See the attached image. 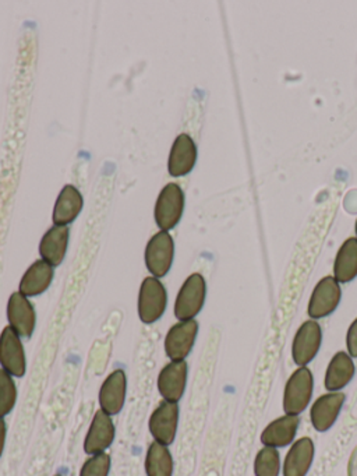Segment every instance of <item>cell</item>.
Masks as SVG:
<instances>
[{
  "mask_svg": "<svg viewBox=\"0 0 357 476\" xmlns=\"http://www.w3.org/2000/svg\"><path fill=\"white\" fill-rule=\"evenodd\" d=\"M314 391V378L307 366L296 369L289 378L284 391V411L286 415H301L310 405Z\"/></svg>",
  "mask_w": 357,
  "mask_h": 476,
  "instance_id": "6da1fadb",
  "label": "cell"
},
{
  "mask_svg": "<svg viewBox=\"0 0 357 476\" xmlns=\"http://www.w3.org/2000/svg\"><path fill=\"white\" fill-rule=\"evenodd\" d=\"M207 285L201 274L194 273L184 281L174 302V316L177 320H194L206 302Z\"/></svg>",
  "mask_w": 357,
  "mask_h": 476,
  "instance_id": "7a4b0ae2",
  "label": "cell"
},
{
  "mask_svg": "<svg viewBox=\"0 0 357 476\" xmlns=\"http://www.w3.org/2000/svg\"><path fill=\"white\" fill-rule=\"evenodd\" d=\"M168 305V293L156 276H147L140 286L139 316L142 323L152 324L164 316Z\"/></svg>",
  "mask_w": 357,
  "mask_h": 476,
  "instance_id": "3957f363",
  "label": "cell"
},
{
  "mask_svg": "<svg viewBox=\"0 0 357 476\" xmlns=\"http://www.w3.org/2000/svg\"><path fill=\"white\" fill-rule=\"evenodd\" d=\"M184 194L181 186L168 183L159 193L156 204V223L161 231H171L183 216Z\"/></svg>",
  "mask_w": 357,
  "mask_h": 476,
  "instance_id": "277c9868",
  "label": "cell"
},
{
  "mask_svg": "<svg viewBox=\"0 0 357 476\" xmlns=\"http://www.w3.org/2000/svg\"><path fill=\"white\" fill-rule=\"evenodd\" d=\"M174 258V242L171 234L159 231L147 243L146 266L156 278H162L171 270Z\"/></svg>",
  "mask_w": 357,
  "mask_h": 476,
  "instance_id": "5b68a950",
  "label": "cell"
},
{
  "mask_svg": "<svg viewBox=\"0 0 357 476\" xmlns=\"http://www.w3.org/2000/svg\"><path fill=\"white\" fill-rule=\"evenodd\" d=\"M0 368L13 378L26 375L27 358L21 336L9 326L0 334Z\"/></svg>",
  "mask_w": 357,
  "mask_h": 476,
  "instance_id": "8992f818",
  "label": "cell"
},
{
  "mask_svg": "<svg viewBox=\"0 0 357 476\" xmlns=\"http://www.w3.org/2000/svg\"><path fill=\"white\" fill-rule=\"evenodd\" d=\"M323 344V330L316 320L302 324L292 344V358L299 368L309 365L316 358Z\"/></svg>",
  "mask_w": 357,
  "mask_h": 476,
  "instance_id": "52a82bcc",
  "label": "cell"
},
{
  "mask_svg": "<svg viewBox=\"0 0 357 476\" xmlns=\"http://www.w3.org/2000/svg\"><path fill=\"white\" fill-rule=\"evenodd\" d=\"M199 323L196 320L179 321L169 328L165 336V353L171 361H186L196 344Z\"/></svg>",
  "mask_w": 357,
  "mask_h": 476,
  "instance_id": "ba28073f",
  "label": "cell"
},
{
  "mask_svg": "<svg viewBox=\"0 0 357 476\" xmlns=\"http://www.w3.org/2000/svg\"><path fill=\"white\" fill-rule=\"evenodd\" d=\"M341 286L334 276H326L319 281L311 293L307 309L311 320H319L334 313L341 302Z\"/></svg>",
  "mask_w": 357,
  "mask_h": 476,
  "instance_id": "9c48e42d",
  "label": "cell"
},
{
  "mask_svg": "<svg viewBox=\"0 0 357 476\" xmlns=\"http://www.w3.org/2000/svg\"><path fill=\"white\" fill-rule=\"evenodd\" d=\"M177 426H179V405L174 403L159 404L156 411L151 413L149 428L152 438L157 443L171 446L176 438Z\"/></svg>",
  "mask_w": 357,
  "mask_h": 476,
  "instance_id": "30bf717a",
  "label": "cell"
},
{
  "mask_svg": "<svg viewBox=\"0 0 357 476\" xmlns=\"http://www.w3.org/2000/svg\"><path fill=\"white\" fill-rule=\"evenodd\" d=\"M7 320L9 327L13 328L21 338L30 340L34 334L35 324H37V315L31 302L27 296L20 293H13L10 295L7 303Z\"/></svg>",
  "mask_w": 357,
  "mask_h": 476,
  "instance_id": "8fae6325",
  "label": "cell"
},
{
  "mask_svg": "<svg viewBox=\"0 0 357 476\" xmlns=\"http://www.w3.org/2000/svg\"><path fill=\"white\" fill-rule=\"evenodd\" d=\"M187 371L189 368H187L186 361H179V362L171 361L168 365L161 369L157 385H158V391L164 401L177 404L182 400L186 391Z\"/></svg>",
  "mask_w": 357,
  "mask_h": 476,
  "instance_id": "7c38bea8",
  "label": "cell"
},
{
  "mask_svg": "<svg viewBox=\"0 0 357 476\" xmlns=\"http://www.w3.org/2000/svg\"><path fill=\"white\" fill-rule=\"evenodd\" d=\"M115 435H116V429H115L112 416L102 410L97 411L89 425L86 441H84L86 455H95L105 453L114 443Z\"/></svg>",
  "mask_w": 357,
  "mask_h": 476,
  "instance_id": "4fadbf2b",
  "label": "cell"
},
{
  "mask_svg": "<svg viewBox=\"0 0 357 476\" xmlns=\"http://www.w3.org/2000/svg\"><path fill=\"white\" fill-rule=\"evenodd\" d=\"M344 400L346 395L342 391H336V393L324 394L314 401L310 410V420L317 432H327L336 425Z\"/></svg>",
  "mask_w": 357,
  "mask_h": 476,
  "instance_id": "5bb4252c",
  "label": "cell"
},
{
  "mask_svg": "<svg viewBox=\"0 0 357 476\" xmlns=\"http://www.w3.org/2000/svg\"><path fill=\"white\" fill-rule=\"evenodd\" d=\"M127 378L123 369H116L105 378L99 390V406L105 413L114 416L123 410L126 403Z\"/></svg>",
  "mask_w": 357,
  "mask_h": 476,
  "instance_id": "9a60e30c",
  "label": "cell"
},
{
  "mask_svg": "<svg viewBox=\"0 0 357 476\" xmlns=\"http://www.w3.org/2000/svg\"><path fill=\"white\" fill-rule=\"evenodd\" d=\"M197 161V147L189 134L182 133L176 137L169 156V174L174 178L187 175L193 171Z\"/></svg>",
  "mask_w": 357,
  "mask_h": 476,
  "instance_id": "2e32d148",
  "label": "cell"
},
{
  "mask_svg": "<svg viewBox=\"0 0 357 476\" xmlns=\"http://www.w3.org/2000/svg\"><path fill=\"white\" fill-rule=\"evenodd\" d=\"M299 423H301L299 416L285 413L278 420L272 421L264 429L263 433H261V443L266 447L276 448V450L293 445Z\"/></svg>",
  "mask_w": 357,
  "mask_h": 476,
  "instance_id": "e0dca14e",
  "label": "cell"
},
{
  "mask_svg": "<svg viewBox=\"0 0 357 476\" xmlns=\"http://www.w3.org/2000/svg\"><path fill=\"white\" fill-rule=\"evenodd\" d=\"M316 447L310 438H302L294 441L285 457L282 472L284 476H306L313 465Z\"/></svg>",
  "mask_w": 357,
  "mask_h": 476,
  "instance_id": "ac0fdd59",
  "label": "cell"
},
{
  "mask_svg": "<svg viewBox=\"0 0 357 476\" xmlns=\"http://www.w3.org/2000/svg\"><path fill=\"white\" fill-rule=\"evenodd\" d=\"M69 226L54 225L47 229L39 243L41 259L51 264L52 267L61 266L66 258L67 246H69Z\"/></svg>",
  "mask_w": 357,
  "mask_h": 476,
  "instance_id": "d6986e66",
  "label": "cell"
},
{
  "mask_svg": "<svg viewBox=\"0 0 357 476\" xmlns=\"http://www.w3.org/2000/svg\"><path fill=\"white\" fill-rule=\"evenodd\" d=\"M356 373L353 358L348 353L341 351L332 356L331 362L327 368L324 386L328 393L344 390L351 383Z\"/></svg>",
  "mask_w": 357,
  "mask_h": 476,
  "instance_id": "ffe728a7",
  "label": "cell"
},
{
  "mask_svg": "<svg viewBox=\"0 0 357 476\" xmlns=\"http://www.w3.org/2000/svg\"><path fill=\"white\" fill-rule=\"evenodd\" d=\"M54 274V267L51 264H47L42 259L35 261L22 276L19 293L27 298L41 295L51 286Z\"/></svg>",
  "mask_w": 357,
  "mask_h": 476,
  "instance_id": "44dd1931",
  "label": "cell"
},
{
  "mask_svg": "<svg viewBox=\"0 0 357 476\" xmlns=\"http://www.w3.org/2000/svg\"><path fill=\"white\" fill-rule=\"evenodd\" d=\"M82 206L84 200L79 189L73 184H66L55 203L54 216H52L55 225L67 226L73 223L81 213Z\"/></svg>",
  "mask_w": 357,
  "mask_h": 476,
  "instance_id": "7402d4cb",
  "label": "cell"
},
{
  "mask_svg": "<svg viewBox=\"0 0 357 476\" xmlns=\"http://www.w3.org/2000/svg\"><path fill=\"white\" fill-rule=\"evenodd\" d=\"M357 276V239L349 238L342 243L334 263V278L346 284Z\"/></svg>",
  "mask_w": 357,
  "mask_h": 476,
  "instance_id": "603a6c76",
  "label": "cell"
},
{
  "mask_svg": "<svg viewBox=\"0 0 357 476\" xmlns=\"http://www.w3.org/2000/svg\"><path fill=\"white\" fill-rule=\"evenodd\" d=\"M147 476H174V457L168 446L151 443L146 455Z\"/></svg>",
  "mask_w": 357,
  "mask_h": 476,
  "instance_id": "cb8c5ba5",
  "label": "cell"
},
{
  "mask_svg": "<svg viewBox=\"0 0 357 476\" xmlns=\"http://www.w3.org/2000/svg\"><path fill=\"white\" fill-rule=\"evenodd\" d=\"M281 455L276 448L266 447L257 453L254 460V475L279 476L281 473Z\"/></svg>",
  "mask_w": 357,
  "mask_h": 476,
  "instance_id": "d4e9b609",
  "label": "cell"
},
{
  "mask_svg": "<svg viewBox=\"0 0 357 476\" xmlns=\"http://www.w3.org/2000/svg\"><path fill=\"white\" fill-rule=\"evenodd\" d=\"M17 401V387L13 376L0 368V418L13 411Z\"/></svg>",
  "mask_w": 357,
  "mask_h": 476,
  "instance_id": "484cf974",
  "label": "cell"
},
{
  "mask_svg": "<svg viewBox=\"0 0 357 476\" xmlns=\"http://www.w3.org/2000/svg\"><path fill=\"white\" fill-rule=\"evenodd\" d=\"M111 457L106 453L91 455L80 471V476H109Z\"/></svg>",
  "mask_w": 357,
  "mask_h": 476,
  "instance_id": "4316f807",
  "label": "cell"
},
{
  "mask_svg": "<svg viewBox=\"0 0 357 476\" xmlns=\"http://www.w3.org/2000/svg\"><path fill=\"white\" fill-rule=\"evenodd\" d=\"M346 348L352 358H357V319L351 324L346 334Z\"/></svg>",
  "mask_w": 357,
  "mask_h": 476,
  "instance_id": "83f0119b",
  "label": "cell"
},
{
  "mask_svg": "<svg viewBox=\"0 0 357 476\" xmlns=\"http://www.w3.org/2000/svg\"><path fill=\"white\" fill-rule=\"evenodd\" d=\"M7 426L4 418H0V457L4 455V445H6Z\"/></svg>",
  "mask_w": 357,
  "mask_h": 476,
  "instance_id": "f1b7e54d",
  "label": "cell"
},
{
  "mask_svg": "<svg viewBox=\"0 0 357 476\" xmlns=\"http://www.w3.org/2000/svg\"><path fill=\"white\" fill-rule=\"evenodd\" d=\"M348 476H357V446L352 451L348 463Z\"/></svg>",
  "mask_w": 357,
  "mask_h": 476,
  "instance_id": "f546056e",
  "label": "cell"
},
{
  "mask_svg": "<svg viewBox=\"0 0 357 476\" xmlns=\"http://www.w3.org/2000/svg\"><path fill=\"white\" fill-rule=\"evenodd\" d=\"M55 476H64V475H61V473H56V475Z\"/></svg>",
  "mask_w": 357,
  "mask_h": 476,
  "instance_id": "4dcf8cb0",
  "label": "cell"
},
{
  "mask_svg": "<svg viewBox=\"0 0 357 476\" xmlns=\"http://www.w3.org/2000/svg\"><path fill=\"white\" fill-rule=\"evenodd\" d=\"M356 235H357V221H356ZM357 239V238H356Z\"/></svg>",
  "mask_w": 357,
  "mask_h": 476,
  "instance_id": "1f68e13d",
  "label": "cell"
}]
</instances>
